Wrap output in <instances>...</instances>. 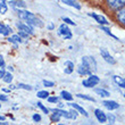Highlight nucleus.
I'll use <instances>...</instances> for the list:
<instances>
[{"mask_svg": "<svg viewBox=\"0 0 125 125\" xmlns=\"http://www.w3.org/2000/svg\"><path fill=\"white\" fill-rule=\"evenodd\" d=\"M124 97H125V93H124Z\"/></svg>", "mask_w": 125, "mask_h": 125, "instance_id": "47", "label": "nucleus"}, {"mask_svg": "<svg viewBox=\"0 0 125 125\" xmlns=\"http://www.w3.org/2000/svg\"><path fill=\"white\" fill-rule=\"evenodd\" d=\"M82 66L86 71H89L91 74L97 71V62L94 60L93 57L90 56H84L82 58Z\"/></svg>", "mask_w": 125, "mask_h": 125, "instance_id": "2", "label": "nucleus"}, {"mask_svg": "<svg viewBox=\"0 0 125 125\" xmlns=\"http://www.w3.org/2000/svg\"><path fill=\"white\" fill-rule=\"evenodd\" d=\"M3 91L5 92H10V90H8V89H3Z\"/></svg>", "mask_w": 125, "mask_h": 125, "instance_id": "42", "label": "nucleus"}, {"mask_svg": "<svg viewBox=\"0 0 125 125\" xmlns=\"http://www.w3.org/2000/svg\"><path fill=\"white\" fill-rule=\"evenodd\" d=\"M102 105L109 110H114V109L119 108V104H117L114 100H105V101H102Z\"/></svg>", "mask_w": 125, "mask_h": 125, "instance_id": "9", "label": "nucleus"}, {"mask_svg": "<svg viewBox=\"0 0 125 125\" xmlns=\"http://www.w3.org/2000/svg\"><path fill=\"white\" fill-rule=\"evenodd\" d=\"M94 115H95L97 119H98L100 123H105L106 121H107V116H106L105 113L101 112L100 109H95V110H94Z\"/></svg>", "mask_w": 125, "mask_h": 125, "instance_id": "11", "label": "nucleus"}, {"mask_svg": "<svg viewBox=\"0 0 125 125\" xmlns=\"http://www.w3.org/2000/svg\"><path fill=\"white\" fill-rule=\"evenodd\" d=\"M6 13H7L6 1H0V14H6Z\"/></svg>", "mask_w": 125, "mask_h": 125, "instance_id": "25", "label": "nucleus"}, {"mask_svg": "<svg viewBox=\"0 0 125 125\" xmlns=\"http://www.w3.org/2000/svg\"><path fill=\"white\" fill-rule=\"evenodd\" d=\"M59 125H64V124H59Z\"/></svg>", "mask_w": 125, "mask_h": 125, "instance_id": "45", "label": "nucleus"}, {"mask_svg": "<svg viewBox=\"0 0 125 125\" xmlns=\"http://www.w3.org/2000/svg\"><path fill=\"white\" fill-rule=\"evenodd\" d=\"M0 107H1V104H0Z\"/></svg>", "mask_w": 125, "mask_h": 125, "instance_id": "46", "label": "nucleus"}, {"mask_svg": "<svg viewBox=\"0 0 125 125\" xmlns=\"http://www.w3.org/2000/svg\"><path fill=\"white\" fill-rule=\"evenodd\" d=\"M32 118H33V121H34V122L38 123V122H40V121H41V116H40L39 114H34Z\"/></svg>", "mask_w": 125, "mask_h": 125, "instance_id": "33", "label": "nucleus"}, {"mask_svg": "<svg viewBox=\"0 0 125 125\" xmlns=\"http://www.w3.org/2000/svg\"><path fill=\"white\" fill-rule=\"evenodd\" d=\"M77 72H79L80 75H92V74H91V73H90L89 71H86V69L84 68V67H83L82 65H81V66L79 67V68H77Z\"/></svg>", "mask_w": 125, "mask_h": 125, "instance_id": "20", "label": "nucleus"}, {"mask_svg": "<svg viewBox=\"0 0 125 125\" xmlns=\"http://www.w3.org/2000/svg\"><path fill=\"white\" fill-rule=\"evenodd\" d=\"M16 86V89H24V90H32V86L27 85V84H24V83H18Z\"/></svg>", "mask_w": 125, "mask_h": 125, "instance_id": "23", "label": "nucleus"}, {"mask_svg": "<svg viewBox=\"0 0 125 125\" xmlns=\"http://www.w3.org/2000/svg\"><path fill=\"white\" fill-rule=\"evenodd\" d=\"M50 119H51L52 122H59V119H60V116L56 115V114H52V115H51V117H50Z\"/></svg>", "mask_w": 125, "mask_h": 125, "instance_id": "31", "label": "nucleus"}, {"mask_svg": "<svg viewBox=\"0 0 125 125\" xmlns=\"http://www.w3.org/2000/svg\"><path fill=\"white\" fill-rule=\"evenodd\" d=\"M53 114L60 116V117H65V118H71V119H75L77 117V113L73 109V110H69V112H66V110H62V109H52Z\"/></svg>", "mask_w": 125, "mask_h": 125, "instance_id": "3", "label": "nucleus"}, {"mask_svg": "<svg viewBox=\"0 0 125 125\" xmlns=\"http://www.w3.org/2000/svg\"><path fill=\"white\" fill-rule=\"evenodd\" d=\"M0 121H5V117H3V116H0Z\"/></svg>", "mask_w": 125, "mask_h": 125, "instance_id": "41", "label": "nucleus"}, {"mask_svg": "<svg viewBox=\"0 0 125 125\" xmlns=\"http://www.w3.org/2000/svg\"><path fill=\"white\" fill-rule=\"evenodd\" d=\"M17 27H18V30L22 31V32H25L26 34H33V29L32 26H30V25H25V24L23 23H17Z\"/></svg>", "mask_w": 125, "mask_h": 125, "instance_id": "10", "label": "nucleus"}, {"mask_svg": "<svg viewBox=\"0 0 125 125\" xmlns=\"http://www.w3.org/2000/svg\"><path fill=\"white\" fill-rule=\"evenodd\" d=\"M88 15L91 16V17H93L100 25H102V26H104V25H108L109 24V22H107V20H106L104 16H101V15H98V14H94V13H89Z\"/></svg>", "mask_w": 125, "mask_h": 125, "instance_id": "8", "label": "nucleus"}, {"mask_svg": "<svg viewBox=\"0 0 125 125\" xmlns=\"http://www.w3.org/2000/svg\"><path fill=\"white\" fill-rule=\"evenodd\" d=\"M69 106H71V107H72L73 109H74V110H77V112L79 113H81V114H83V115L84 116H86V117H88V116H89V114H88V113L85 112V110H84V109L82 108V107H81V106L80 105H77V104H68Z\"/></svg>", "mask_w": 125, "mask_h": 125, "instance_id": "14", "label": "nucleus"}, {"mask_svg": "<svg viewBox=\"0 0 125 125\" xmlns=\"http://www.w3.org/2000/svg\"><path fill=\"white\" fill-rule=\"evenodd\" d=\"M108 6L113 9H122L123 7H125V0H110V1H107Z\"/></svg>", "mask_w": 125, "mask_h": 125, "instance_id": "7", "label": "nucleus"}, {"mask_svg": "<svg viewBox=\"0 0 125 125\" xmlns=\"http://www.w3.org/2000/svg\"><path fill=\"white\" fill-rule=\"evenodd\" d=\"M100 55H101V57L106 60V62H108V64L114 65V64L116 62V60L114 59V57L110 56V53H109L108 51H107V49H105V48H101V49H100Z\"/></svg>", "mask_w": 125, "mask_h": 125, "instance_id": "6", "label": "nucleus"}, {"mask_svg": "<svg viewBox=\"0 0 125 125\" xmlns=\"http://www.w3.org/2000/svg\"><path fill=\"white\" fill-rule=\"evenodd\" d=\"M48 101L49 102H58V98H57V97H49V98H48Z\"/></svg>", "mask_w": 125, "mask_h": 125, "instance_id": "36", "label": "nucleus"}, {"mask_svg": "<svg viewBox=\"0 0 125 125\" xmlns=\"http://www.w3.org/2000/svg\"><path fill=\"white\" fill-rule=\"evenodd\" d=\"M8 41L11 43H15V42H22V39H21L20 36L17 35V34H15V35H13L11 38H8Z\"/></svg>", "mask_w": 125, "mask_h": 125, "instance_id": "22", "label": "nucleus"}, {"mask_svg": "<svg viewBox=\"0 0 125 125\" xmlns=\"http://www.w3.org/2000/svg\"><path fill=\"white\" fill-rule=\"evenodd\" d=\"M62 97L67 101H72L73 100V95L69 92H67V91H62Z\"/></svg>", "mask_w": 125, "mask_h": 125, "instance_id": "21", "label": "nucleus"}, {"mask_svg": "<svg viewBox=\"0 0 125 125\" xmlns=\"http://www.w3.org/2000/svg\"><path fill=\"white\" fill-rule=\"evenodd\" d=\"M17 35L20 36V38H29V34H26L25 32H22V31H20Z\"/></svg>", "mask_w": 125, "mask_h": 125, "instance_id": "35", "label": "nucleus"}, {"mask_svg": "<svg viewBox=\"0 0 125 125\" xmlns=\"http://www.w3.org/2000/svg\"><path fill=\"white\" fill-rule=\"evenodd\" d=\"M6 66V64H5V60H3V57L0 55V67H1V69H3V67Z\"/></svg>", "mask_w": 125, "mask_h": 125, "instance_id": "34", "label": "nucleus"}, {"mask_svg": "<svg viewBox=\"0 0 125 125\" xmlns=\"http://www.w3.org/2000/svg\"><path fill=\"white\" fill-rule=\"evenodd\" d=\"M5 74H6V72H5L3 69H0V79H3Z\"/></svg>", "mask_w": 125, "mask_h": 125, "instance_id": "39", "label": "nucleus"}, {"mask_svg": "<svg viewBox=\"0 0 125 125\" xmlns=\"http://www.w3.org/2000/svg\"><path fill=\"white\" fill-rule=\"evenodd\" d=\"M107 118H108L110 122H115V116L113 115V114H109V115L107 116Z\"/></svg>", "mask_w": 125, "mask_h": 125, "instance_id": "37", "label": "nucleus"}, {"mask_svg": "<svg viewBox=\"0 0 125 125\" xmlns=\"http://www.w3.org/2000/svg\"><path fill=\"white\" fill-rule=\"evenodd\" d=\"M99 77L98 76H95V75H90L89 76V79H86V80H83V82L82 84L85 88H93L94 85H97L99 83Z\"/></svg>", "mask_w": 125, "mask_h": 125, "instance_id": "4", "label": "nucleus"}, {"mask_svg": "<svg viewBox=\"0 0 125 125\" xmlns=\"http://www.w3.org/2000/svg\"><path fill=\"white\" fill-rule=\"evenodd\" d=\"M116 17H117V20L119 21V23L123 24L125 26V7H123L122 9H119L118 11H117Z\"/></svg>", "mask_w": 125, "mask_h": 125, "instance_id": "12", "label": "nucleus"}, {"mask_svg": "<svg viewBox=\"0 0 125 125\" xmlns=\"http://www.w3.org/2000/svg\"><path fill=\"white\" fill-rule=\"evenodd\" d=\"M77 97L79 98H82V99H85V100H89V101H92V102H94L95 101V99L94 98H92V97H89V95H85V94H81V93H77Z\"/></svg>", "mask_w": 125, "mask_h": 125, "instance_id": "26", "label": "nucleus"}, {"mask_svg": "<svg viewBox=\"0 0 125 125\" xmlns=\"http://www.w3.org/2000/svg\"><path fill=\"white\" fill-rule=\"evenodd\" d=\"M0 100H1V101H7V100H8V98H7L6 95L0 94Z\"/></svg>", "mask_w": 125, "mask_h": 125, "instance_id": "38", "label": "nucleus"}, {"mask_svg": "<svg viewBox=\"0 0 125 125\" xmlns=\"http://www.w3.org/2000/svg\"><path fill=\"white\" fill-rule=\"evenodd\" d=\"M113 79H114V81H115L117 84H118L121 88H123V89H125V79H123V77H119V76L115 75L113 76Z\"/></svg>", "mask_w": 125, "mask_h": 125, "instance_id": "17", "label": "nucleus"}, {"mask_svg": "<svg viewBox=\"0 0 125 125\" xmlns=\"http://www.w3.org/2000/svg\"><path fill=\"white\" fill-rule=\"evenodd\" d=\"M36 95L40 99H47V98H49V92H47V91H39Z\"/></svg>", "mask_w": 125, "mask_h": 125, "instance_id": "24", "label": "nucleus"}, {"mask_svg": "<svg viewBox=\"0 0 125 125\" xmlns=\"http://www.w3.org/2000/svg\"><path fill=\"white\" fill-rule=\"evenodd\" d=\"M100 29H101V30H102V31H105V32H106V33H107V34H108V35L113 36V38H115V39H116V40H118V38H117V36H115V35H114V34H113V33H112V32H110V30H109L108 27H106V26H102V25H101V26H100Z\"/></svg>", "mask_w": 125, "mask_h": 125, "instance_id": "28", "label": "nucleus"}, {"mask_svg": "<svg viewBox=\"0 0 125 125\" xmlns=\"http://www.w3.org/2000/svg\"><path fill=\"white\" fill-rule=\"evenodd\" d=\"M11 27L8 26V25H5V24L0 23V33L3 34V35H8L9 33H11Z\"/></svg>", "mask_w": 125, "mask_h": 125, "instance_id": "13", "label": "nucleus"}, {"mask_svg": "<svg viewBox=\"0 0 125 125\" xmlns=\"http://www.w3.org/2000/svg\"><path fill=\"white\" fill-rule=\"evenodd\" d=\"M58 34L62 35V36H64L65 40H68V39L72 38V32H71V30L67 27L66 24H62V25L59 26V29H58Z\"/></svg>", "mask_w": 125, "mask_h": 125, "instance_id": "5", "label": "nucleus"}, {"mask_svg": "<svg viewBox=\"0 0 125 125\" xmlns=\"http://www.w3.org/2000/svg\"><path fill=\"white\" fill-rule=\"evenodd\" d=\"M8 69H9V71H10V72H11V71H13V67H11V66H9V67H8Z\"/></svg>", "mask_w": 125, "mask_h": 125, "instance_id": "44", "label": "nucleus"}, {"mask_svg": "<svg viewBox=\"0 0 125 125\" xmlns=\"http://www.w3.org/2000/svg\"><path fill=\"white\" fill-rule=\"evenodd\" d=\"M65 73L66 74H71V73L74 71V64L72 62H69V60H66L65 62Z\"/></svg>", "mask_w": 125, "mask_h": 125, "instance_id": "15", "label": "nucleus"}, {"mask_svg": "<svg viewBox=\"0 0 125 125\" xmlns=\"http://www.w3.org/2000/svg\"><path fill=\"white\" fill-rule=\"evenodd\" d=\"M43 84H44V86H49V88H51V86L55 85V83L53 82H51V81H47V80L43 81Z\"/></svg>", "mask_w": 125, "mask_h": 125, "instance_id": "32", "label": "nucleus"}, {"mask_svg": "<svg viewBox=\"0 0 125 125\" xmlns=\"http://www.w3.org/2000/svg\"><path fill=\"white\" fill-rule=\"evenodd\" d=\"M36 105H38V107H39V108L41 109V110H42L43 113H46V114H48V113H49V109L47 108V107H44V106H43L42 104H41V102H38Z\"/></svg>", "mask_w": 125, "mask_h": 125, "instance_id": "29", "label": "nucleus"}, {"mask_svg": "<svg viewBox=\"0 0 125 125\" xmlns=\"http://www.w3.org/2000/svg\"><path fill=\"white\" fill-rule=\"evenodd\" d=\"M0 125H9V124H8V123H5V122H1Z\"/></svg>", "mask_w": 125, "mask_h": 125, "instance_id": "40", "label": "nucleus"}, {"mask_svg": "<svg viewBox=\"0 0 125 125\" xmlns=\"http://www.w3.org/2000/svg\"><path fill=\"white\" fill-rule=\"evenodd\" d=\"M17 13H18V16H20L21 20L26 21L27 25H30V26H39V27L43 26V23L41 22V20H39L34 14L30 13L27 10H22V9H18Z\"/></svg>", "mask_w": 125, "mask_h": 125, "instance_id": "1", "label": "nucleus"}, {"mask_svg": "<svg viewBox=\"0 0 125 125\" xmlns=\"http://www.w3.org/2000/svg\"><path fill=\"white\" fill-rule=\"evenodd\" d=\"M9 3L11 5V6L14 7H18V8H24V7H26V3H25V1H9Z\"/></svg>", "mask_w": 125, "mask_h": 125, "instance_id": "19", "label": "nucleus"}, {"mask_svg": "<svg viewBox=\"0 0 125 125\" xmlns=\"http://www.w3.org/2000/svg\"><path fill=\"white\" fill-rule=\"evenodd\" d=\"M62 3L65 5H68V6H72L76 9H81V5H80L77 1H73V0H62Z\"/></svg>", "mask_w": 125, "mask_h": 125, "instance_id": "16", "label": "nucleus"}, {"mask_svg": "<svg viewBox=\"0 0 125 125\" xmlns=\"http://www.w3.org/2000/svg\"><path fill=\"white\" fill-rule=\"evenodd\" d=\"M62 21L65 22V24L67 23V24H71V25H75V23H74L71 18H68V17H62Z\"/></svg>", "mask_w": 125, "mask_h": 125, "instance_id": "30", "label": "nucleus"}, {"mask_svg": "<svg viewBox=\"0 0 125 125\" xmlns=\"http://www.w3.org/2000/svg\"><path fill=\"white\" fill-rule=\"evenodd\" d=\"M95 93H98L100 97H109L110 95V93L107 91V90H105V89H95Z\"/></svg>", "mask_w": 125, "mask_h": 125, "instance_id": "18", "label": "nucleus"}, {"mask_svg": "<svg viewBox=\"0 0 125 125\" xmlns=\"http://www.w3.org/2000/svg\"><path fill=\"white\" fill-rule=\"evenodd\" d=\"M3 81H5L6 83H10L11 81H13V75H11L10 73H6L5 76H3Z\"/></svg>", "mask_w": 125, "mask_h": 125, "instance_id": "27", "label": "nucleus"}, {"mask_svg": "<svg viewBox=\"0 0 125 125\" xmlns=\"http://www.w3.org/2000/svg\"><path fill=\"white\" fill-rule=\"evenodd\" d=\"M49 29H50V30H52V29H53V25H52V24H51V25H49Z\"/></svg>", "mask_w": 125, "mask_h": 125, "instance_id": "43", "label": "nucleus"}]
</instances>
